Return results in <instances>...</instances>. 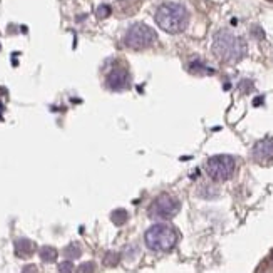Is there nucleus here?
<instances>
[{"label": "nucleus", "mask_w": 273, "mask_h": 273, "mask_svg": "<svg viewBox=\"0 0 273 273\" xmlns=\"http://www.w3.org/2000/svg\"><path fill=\"white\" fill-rule=\"evenodd\" d=\"M181 203L173 194L162 193L152 201L150 206V216L154 220H173L180 213Z\"/></svg>", "instance_id": "obj_6"}, {"label": "nucleus", "mask_w": 273, "mask_h": 273, "mask_svg": "<svg viewBox=\"0 0 273 273\" xmlns=\"http://www.w3.org/2000/svg\"><path fill=\"white\" fill-rule=\"evenodd\" d=\"M190 70L194 74H213V69H210V67H206L200 60H194L193 64L190 66Z\"/></svg>", "instance_id": "obj_12"}, {"label": "nucleus", "mask_w": 273, "mask_h": 273, "mask_svg": "<svg viewBox=\"0 0 273 273\" xmlns=\"http://www.w3.org/2000/svg\"><path fill=\"white\" fill-rule=\"evenodd\" d=\"M234 170H236V161L228 154L213 156L206 162V173L214 181H228L234 174Z\"/></svg>", "instance_id": "obj_5"}, {"label": "nucleus", "mask_w": 273, "mask_h": 273, "mask_svg": "<svg viewBox=\"0 0 273 273\" xmlns=\"http://www.w3.org/2000/svg\"><path fill=\"white\" fill-rule=\"evenodd\" d=\"M144 242H146V246L150 248L151 252L168 253L174 250V246L178 245L180 233L178 230L171 226V224L160 223L148 230L144 234Z\"/></svg>", "instance_id": "obj_3"}, {"label": "nucleus", "mask_w": 273, "mask_h": 273, "mask_svg": "<svg viewBox=\"0 0 273 273\" xmlns=\"http://www.w3.org/2000/svg\"><path fill=\"white\" fill-rule=\"evenodd\" d=\"M36 252V243L27 240V238H20L16 242V255L20 258H28Z\"/></svg>", "instance_id": "obj_9"}, {"label": "nucleus", "mask_w": 273, "mask_h": 273, "mask_svg": "<svg viewBox=\"0 0 273 273\" xmlns=\"http://www.w3.org/2000/svg\"><path fill=\"white\" fill-rule=\"evenodd\" d=\"M59 272H60V273H72V272H74L72 262L67 260V262H64V263H60V265H59Z\"/></svg>", "instance_id": "obj_17"}, {"label": "nucleus", "mask_w": 273, "mask_h": 273, "mask_svg": "<svg viewBox=\"0 0 273 273\" xmlns=\"http://www.w3.org/2000/svg\"><path fill=\"white\" fill-rule=\"evenodd\" d=\"M213 52L223 62L236 64V62H240L246 56V42L242 37L234 36L233 32L222 30L214 36Z\"/></svg>", "instance_id": "obj_1"}, {"label": "nucleus", "mask_w": 273, "mask_h": 273, "mask_svg": "<svg viewBox=\"0 0 273 273\" xmlns=\"http://www.w3.org/2000/svg\"><path fill=\"white\" fill-rule=\"evenodd\" d=\"M104 263H106L108 266H116L118 263H119V253H108L106 255V260H104Z\"/></svg>", "instance_id": "obj_14"}, {"label": "nucleus", "mask_w": 273, "mask_h": 273, "mask_svg": "<svg viewBox=\"0 0 273 273\" xmlns=\"http://www.w3.org/2000/svg\"><path fill=\"white\" fill-rule=\"evenodd\" d=\"M270 2H273V0H270Z\"/></svg>", "instance_id": "obj_19"}, {"label": "nucleus", "mask_w": 273, "mask_h": 273, "mask_svg": "<svg viewBox=\"0 0 273 273\" xmlns=\"http://www.w3.org/2000/svg\"><path fill=\"white\" fill-rule=\"evenodd\" d=\"M57 256H59V253H57L56 248H52V246H44L40 250V258L44 263H54V262H57Z\"/></svg>", "instance_id": "obj_10"}, {"label": "nucleus", "mask_w": 273, "mask_h": 273, "mask_svg": "<svg viewBox=\"0 0 273 273\" xmlns=\"http://www.w3.org/2000/svg\"><path fill=\"white\" fill-rule=\"evenodd\" d=\"M22 273H39L37 272V268L36 266H26L24 268V272Z\"/></svg>", "instance_id": "obj_18"}, {"label": "nucleus", "mask_w": 273, "mask_h": 273, "mask_svg": "<svg viewBox=\"0 0 273 273\" xmlns=\"http://www.w3.org/2000/svg\"><path fill=\"white\" fill-rule=\"evenodd\" d=\"M112 223L116 224V226H122V224L128 223L129 220V213L126 212V210H116V212L112 213Z\"/></svg>", "instance_id": "obj_11"}, {"label": "nucleus", "mask_w": 273, "mask_h": 273, "mask_svg": "<svg viewBox=\"0 0 273 273\" xmlns=\"http://www.w3.org/2000/svg\"><path fill=\"white\" fill-rule=\"evenodd\" d=\"M96 270V265L92 262H88V263H82L79 268H78V273H94Z\"/></svg>", "instance_id": "obj_15"}, {"label": "nucleus", "mask_w": 273, "mask_h": 273, "mask_svg": "<svg viewBox=\"0 0 273 273\" xmlns=\"http://www.w3.org/2000/svg\"><path fill=\"white\" fill-rule=\"evenodd\" d=\"M156 39H158L156 32L150 26H146V24H134V26L128 28L126 37H124V44L129 49L142 50L151 47L156 42Z\"/></svg>", "instance_id": "obj_4"}, {"label": "nucleus", "mask_w": 273, "mask_h": 273, "mask_svg": "<svg viewBox=\"0 0 273 273\" xmlns=\"http://www.w3.org/2000/svg\"><path fill=\"white\" fill-rule=\"evenodd\" d=\"M252 156H253V160L262 166L273 164V140L258 141L255 148H253Z\"/></svg>", "instance_id": "obj_8"}, {"label": "nucleus", "mask_w": 273, "mask_h": 273, "mask_svg": "<svg viewBox=\"0 0 273 273\" xmlns=\"http://www.w3.org/2000/svg\"><path fill=\"white\" fill-rule=\"evenodd\" d=\"M156 24L168 34H181L190 24V14L181 4H162L156 10Z\"/></svg>", "instance_id": "obj_2"}, {"label": "nucleus", "mask_w": 273, "mask_h": 273, "mask_svg": "<svg viewBox=\"0 0 273 273\" xmlns=\"http://www.w3.org/2000/svg\"><path fill=\"white\" fill-rule=\"evenodd\" d=\"M96 14H98V18H108L109 16H111V7H109V6H100Z\"/></svg>", "instance_id": "obj_16"}, {"label": "nucleus", "mask_w": 273, "mask_h": 273, "mask_svg": "<svg viewBox=\"0 0 273 273\" xmlns=\"http://www.w3.org/2000/svg\"><path fill=\"white\" fill-rule=\"evenodd\" d=\"M106 86L111 90H118V92L126 90L129 86H131V74H129L126 67H116V69H112L111 72L108 74Z\"/></svg>", "instance_id": "obj_7"}, {"label": "nucleus", "mask_w": 273, "mask_h": 273, "mask_svg": "<svg viewBox=\"0 0 273 273\" xmlns=\"http://www.w3.org/2000/svg\"><path fill=\"white\" fill-rule=\"evenodd\" d=\"M64 255L69 258V260H74V258H79L80 255H82V250H80V246L78 245V243H72V245H69L64 250Z\"/></svg>", "instance_id": "obj_13"}]
</instances>
